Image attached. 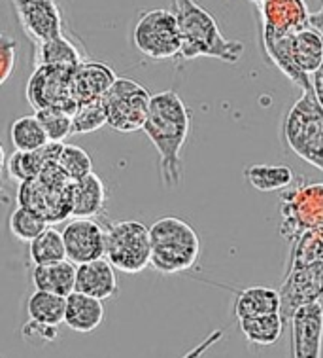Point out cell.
<instances>
[{
	"label": "cell",
	"instance_id": "17",
	"mask_svg": "<svg viewBox=\"0 0 323 358\" xmlns=\"http://www.w3.org/2000/svg\"><path fill=\"white\" fill-rule=\"evenodd\" d=\"M76 292L95 300H110L117 294L116 267L106 258L76 266Z\"/></svg>",
	"mask_w": 323,
	"mask_h": 358
},
{
	"label": "cell",
	"instance_id": "11",
	"mask_svg": "<svg viewBox=\"0 0 323 358\" xmlns=\"http://www.w3.org/2000/svg\"><path fill=\"white\" fill-rule=\"evenodd\" d=\"M72 71L65 66H34L27 82V101L36 110L61 108L74 114L78 104L72 97Z\"/></svg>",
	"mask_w": 323,
	"mask_h": 358
},
{
	"label": "cell",
	"instance_id": "35",
	"mask_svg": "<svg viewBox=\"0 0 323 358\" xmlns=\"http://www.w3.org/2000/svg\"><path fill=\"white\" fill-rule=\"evenodd\" d=\"M57 328L55 326H45L38 324V322H33L29 320L21 328V336L25 338V341L33 343V341H38V343H52L57 339Z\"/></svg>",
	"mask_w": 323,
	"mask_h": 358
},
{
	"label": "cell",
	"instance_id": "28",
	"mask_svg": "<svg viewBox=\"0 0 323 358\" xmlns=\"http://www.w3.org/2000/svg\"><path fill=\"white\" fill-rule=\"evenodd\" d=\"M10 141L15 152H38L50 144L47 133L36 114L13 120L10 125Z\"/></svg>",
	"mask_w": 323,
	"mask_h": 358
},
{
	"label": "cell",
	"instance_id": "16",
	"mask_svg": "<svg viewBox=\"0 0 323 358\" xmlns=\"http://www.w3.org/2000/svg\"><path fill=\"white\" fill-rule=\"evenodd\" d=\"M116 72L114 69L98 61H87L72 71V97L76 104L100 101L104 95L110 92L112 85L116 84Z\"/></svg>",
	"mask_w": 323,
	"mask_h": 358
},
{
	"label": "cell",
	"instance_id": "10",
	"mask_svg": "<svg viewBox=\"0 0 323 358\" xmlns=\"http://www.w3.org/2000/svg\"><path fill=\"white\" fill-rule=\"evenodd\" d=\"M149 92L130 78H117L112 90L104 95L108 125L117 133H135L144 129L151 104Z\"/></svg>",
	"mask_w": 323,
	"mask_h": 358
},
{
	"label": "cell",
	"instance_id": "2",
	"mask_svg": "<svg viewBox=\"0 0 323 358\" xmlns=\"http://www.w3.org/2000/svg\"><path fill=\"white\" fill-rule=\"evenodd\" d=\"M282 317L290 326L293 313L323 298V228L303 235L290 247V258L282 279Z\"/></svg>",
	"mask_w": 323,
	"mask_h": 358
},
{
	"label": "cell",
	"instance_id": "33",
	"mask_svg": "<svg viewBox=\"0 0 323 358\" xmlns=\"http://www.w3.org/2000/svg\"><path fill=\"white\" fill-rule=\"evenodd\" d=\"M36 117L44 125L50 143H63L68 135H72V114L61 108H44L36 110Z\"/></svg>",
	"mask_w": 323,
	"mask_h": 358
},
{
	"label": "cell",
	"instance_id": "36",
	"mask_svg": "<svg viewBox=\"0 0 323 358\" xmlns=\"http://www.w3.org/2000/svg\"><path fill=\"white\" fill-rule=\"evenodd\" d=\"M312 80H314V92H316L320 103L323 104V66L320 69V72H317L316 76H314Z\"/></svg>",
	"mask_w": 323,
	"mask_h": 358
},
{
	"label": "cell",
	"instance_id": "8",
	"mask_svg": "<svg viewBox=\"0 0 323 358\" xmlns=\"http://www.w3.org/2000/svg\"><path fill=\"white\" fill-rule=\"evenodd\" d=\"M106 260L121 273H140L151 266V235L146 224L121 220L106 229Z\"/></svg>",
	"mask_w": 323,
	"mask_h": 358
},
{
	"label": "cell",
	"instance_id": "19",
	"mask_svg": "<svg viewBox=\"0 0 323 358\" xmlns=\"http://www.w3.org/2000/svg\"><path fill=\"white\" fill-rule=\"evenodd\" d=\"M61 143H50L45 148L38 152H15L10 157H6L4 150H0L2 154V169L10 178L17 180L20 184L33 180L36 176L42 175V171L45 169V165L55 159Z\"/></svg>",
	"mask_w": 323,
	"mask_h": 358
},
{
	"label": "cell",
	"instance_id": "9",
	"mask_svg": "<svg viewBox=\"0 0 323 358\" xmlns=\"http://www.w3.org/2000/svg\"><path fill=\"white\" fill-rule=\"evenodd\" d=\"M133 42L138 52L153 61L180 57L181 34L172 10H148L136 21Z\"/></svg>",
	"mask_w": 323,
	"mask_h": 358
},
{
	"label": "cell",
	"instance_id": "29",
	"mask_svg": "<svg viewBox=\"0 0 323 358\" xmlns=\"http://www.w3.org/2000/svg\"><path fill=\"white\" fill-rule=\"evenodd\" d=\"M29 256L34 266H52L68 260L63 231L47 228L29 245Z\"/></svg>",
	"mask_w": 323,
	"mask_h": 358
},
{
	"label": "cell",
	"instance_id": "26",
	"mask_svg": "<svg viewBox=\"0 0 323 358\" xmlns=\"http://www.w3.org/2000/svg\"><path fill=\"white\" fill-rule=\"evenodd\" d=\"M284 317L282 313H269L252 319L239 320V328L252 345H274L284 332Z\"/></svg>",
	"mask_w": 323,
	"mask_h": 358
},
{
	"label": "cell",
	"instance_id": "5",
	"mask_svg": "<svg viewBox=\"0 0 323 358\" xmlns=\"http://www.w3.org/2000/svg\"><path fill=\"white\" fill-rule=\"evenodd\" d=\"M282 135L291 152L323 171V104L316 92H303L291 104L282 124Z\"/></svg>",
	"mask_w": 323,
	"mask_h": 358
},
{
	"label": "cell",
	"instance_id": "22",
	"mask_svg": "<svg viewBox=\"0 0 323 358\" xmlns=\"http://www.w3.org/2000/svg\"><path fill=\"white\" fill-rule=\"evenodd\" d=\"M104 306L100 300L82 292H72L66 298L65 324L74 332H93L104 320Z\"/></svg>",
	"mask_w": 323,
	"mask_h": 358
},
{
	"label": "cell",
	"instance_id": "34",
	"mask_svg": "<svg viewBox=\"0 0 323 358\" xmlns=\"http://www.w3.org/2000/svg\"><path fill=\"white\" fill-rule=\"evenodd\" d=\"M0 55H2V69H0V82L6 84L12 76L15 63H17V42L10 36H2L0 40Z\"/></svg>",
	"mask_w": 323,
	"mask_h": 358
},
{
	"label": "cell",
	"instance_id": "23",
	"mask_svg": "<svg viewBox=\"0 0 323 358\" xmlns=\"http://www.w3.org/2000/svg\"><path fill=\"white\" fill-rule=\"evenodd\" d=\"M31 277L34 290L57 294L63 298H68L72 292H76V266L70 260L52 266H34Z\"/></svg>",
	"mask_w": 323,
	"mask_h": 358
},
{
	"label": "cell",
	"instance_id": "27",
	"mask_svg": "<svg viewBox=\"0 0 323 358\" xmlns=\"http://www.w3.org/2000/svg\"><path fill=\"white\" fill-rule=\"evenodd\" d=\"M27 313H29V320L57 328L65 322L66 298L57 294L34 290L27 301Z\"/></svg>",
	"mask_w": 323,
	"mask_h": 358
},
{
	"label": "cell",
	"instance_id": "21",
	"mask_svg": "<svg viewBox=\"0 0 323 358\" xmlns=\"http://www.w3.org/2000/svg\"><path fill=\"white\" fill-rule=\"evenodd\" d=\"M106 205V186L91 173L72 186V218H97Z\"/></svg>",
	"mask_w": 323,
	"mask_h": 358
},
{
	"label": "cell",
	"instance_id": "38",
	"mask_svg": "<svg viewBox=\"0 0 323 358\" xmlns=\"http://www.w3.org/2000/svg\"><path fill=\"white\" fill-rule=\"evenodd\" d=\"M181 358H197V357H195L193 352H186V355H183V357H181Z\"/></svg>",
	"mask_w": 323,
	"mask_h": 358
},
{
	"label": "cell",
	"instance_id": "4",
	"mask_svg": "<svg viewBox=\"0 0 323 358\" xmlns=\"http://www.w3.org/2000/svg\"><path fill=\"white\" fill-rule=\"evenodd\" d=\"M151 267L163 275L189 271L201 256V239L193 226L178 216H163L149 228Z\"/></svg>",
	"mask_w": 323,
	"mask_h": 358
},
{
	"label": "cell",
	"instance_id": "37",
	"mask_svg": "<svg viewBox=\"0 0 323 358\" xmlns=\"http://www.w3.org/2000/svg\"><path fill=\"white\" fill-rule=\"evenodd\" d=\"M310 27L312 29H316L317 33L323 34V6L320 12L312 13L310 15Z\"/></svg>",
	"mask_w": 323,
	"mask_h": 358
},
{
	"label": "cell",
	"instance_id": "32",
	"mask_svg": "<svg viewBox=\"0 0 323 358\" xmlns=\"http://www.w3.org/2000/svg\"><path fill=\"white\" fill-rule=\"evenodd\" d=\"M104 125H108V114H106L103 99L78 104L76 112L72 114V131L78 135L95 133V131L103 129Z\"/></svg>",
	"mask_w": 323,
	"mask_h": 358
},
{
	"label": "cell",
	"instance_id": "13",
	"mask_svg": "<svg viewBox=\"0 0 323 358\" xmlns=\"http://www.w3.org/2000/svg\"><path fill=\"white\" fill-rule=\"evenodd\" d=\"M290 357L322 358L323 306L322 301L304 303L293 313L290 322Z\"/></svg>",
	"mask_w": 323,
	"mask_h": 358
},
{
	"label": "cell",
	"instance_id": "6",
	"mask_svg": "<svg viewBox=\"0 0 323 358\" xmlns=\"http://www.w3.org/2000/svg\"><path fill=\"white\" fill-rule=\"evenodd\" d=\"M72 182L57 163L50 162L42 175L20 184L17 205L38 213L47 224L72 218Z\"/></svg>",
	"mask_w": 323,
	"mask_h": 358
},
{
	"label": "cell",
	"instance_id": "14",
	"mask_svg": "<svg viewBox=\"0 0 323 358\" xmlns=\"http://www.w3.org/2000/svg\"><path fill=\"white\" fill-rule=\"evenodd\" d=\"M21 29L34 44L63 34V13L57 0H12Z\"/></svg>",
	"mask_w": 323,
	"mask_h": 358
},
{
	"label": "cell",
	"instance_id": "24",
	"mask_svg": "<svg viewBox=\"0 0 323 358\" xmlns=\"http://www.w3.org/2000/svg\"><path fill=\"white\" fill-rule=\"evenodd\" d=\"M85 59L76 44L65 34L57 38L47 40L42 44H36L34 52V66H65V69H76L82 65Z\"/></svg>",
	"mask_w": 323,
	"mask_h": 358
},
{
	"label": "cell",
	"instance_id": "39",
	"mask_svg": "<svg viewBox=\"0 0 323 358\" xmlns=\"http://www.w3.org/2000/svg\"><path fill=\"white\" fill-rule=\"evenodd\" d=\"M253 2H257V4H263V2H265V0H253Z\"/></svg>",
	"mask_w": 323,
	"mask_h": 358
},
{
	"label": "cell",
	"instance_id": "31",
	"mask_svg": "<svg viewBox=\"0 0 323 358\" xmlns=\"http://www.w3.org/2000/svg\"><path fill=\"white\" fill-rule=\"evenodd\" d=\"M53 162L57 163L59 167L63 169L72 182H78L84 176L91 175L93 173V162H91V156L85 150H82L80 146H74V144H63L59 146L57 156Z\"/></svg>",
	"mask_w": 323,
	"mask_h": 358
},
{
	"label": "cell",
	"instance_id": "15",
	"mask_svg": "<svg viewBox=\"0 0 323 358\" xmlns=\"http://www.w3.org/2000/svg\"><path fill=\"white\" fill-rule=\"evenodd\" d=\"M66 256L74 266L106 256V229L95 218H72L63 229Z\"/></svg>",
	"mask_w": 323,
	"mask_h": 358
},
{
	"label": "cell",
	"instance_id": "25",
	"mask_svg": "<svg viewBox=\"0 0 323 358\" xmlns=\"http://www.w3.org/2000/svg\"><path fill=\"white\" fill-rule=\"evenodd\" d=\"M246 180L257 192H284L295 182V175L287 165L255 163L244 171Z\"/></svg>",
	"mask_w": 323,
	"mask_h": 358
},
{
	"label": "cell",
	"instance_id": "30",
	"mask_svg": "<svg viewBox=\"0 0 323 358\" xmlns=\"http://www.w3.org/2000/svg\"><path fill=\"white\" fill-rule=\"evenodd\" d=\"M8 228L12 231V235L15 239H20L23 243H31L42 235L45 229L50 228V224L45 220L44 216L34 213L31 208L27 207H17L13 208L12 215H10V220H8Z\"/></svg>",
	"mask_w": 323,
	"mask_h": 358
},
{
	"label": "cell",
	"instance_id": "7",
	"mask_svg": "<svg viewBox=\"0 0 323 358\" xmlns=\"http://www.w3.org/2000/svg\"><path fill=\"white\" fill-rule=\"evenodd\" d=\"M280 235L287 245L323 228V182L297 180L280 196Z\"/></svg>",
	"mask_w": 323,
	"mask_h": 358
},
{
	"label": "cell",
	"instance_id": "20",
	"mask_svg": "<svg viewBox=\"0 0 323 358\" xmlns=\"http://www.w3.org/2000/svg\"><path fill=\"white\" fill-rule=\"evenodd\" d=\"M233 311L239 320L269 315V313H282L280 290L269 287H250L244 290H236Z\"/></svg>",
	"mask_w": 323,
	"mask_h": 358
},
{
	"label": "cell",
	"instance_id": "1",
	"mask_svg": "<svg viewBox=\"0 0 323 358\" xmlns=\"http://www.w3.org/2000/svg\"><path fill=\"white\" fill-rule=\"evenodd\" d=\"M142 131L159 154L163 186L168 189L178 188L183 175L181 150L191 131V116L180 95L172 90L156 93Z\"/></svg>",
	"mask_w": 323,
	"mask_h": 358
},
{
	"label": "cell",
	"instance_id": "18",
	"mask_svg": "<svg viewBox=\"0 0 323 358\" xmlns=\"http://www.w3.org/2000/svg\"><path fill=\"white\" fill-rule=\"evenodd\" d=\"M290 55L303 76L314 78L323 66V34L312 27L293 34L290 40Z\"/></svg>",
	"mask_w": 323,
	"mask_h": 358
},
{
	"label": "cell",
	"instance_id": "12",
	"mask_svg": "<svg viewBox=\"0 0 323 358\" xmlns=\"http://www.w3.org/2000/svg\"><path fill=\"white\" fill-rule=\"evenodd\" d=\"M310 15L304 0H265L261 4L259 40L290 38L310 27Z\"/></svg>",
	"mask_w": 323,
	"mask_h": 358
},
{
	"label": "cell",
	"instance_id": "3",
	"mask_svg": "<svg viewBox=\"0 0 323 358\" xmlns=\"http://www.w3.org/2000/svg\"><path fill=\"white\" fill-rule=\"evenodd\" d=\"M172 13L178 20L181 34L183 61L197 57L220 59L223 63H239L244 53V44L236 40H227L212 13L197 0H172Z\"/></svg>",
	"mask_w": 323,
	"mask_h": 358
}]
</instances>
